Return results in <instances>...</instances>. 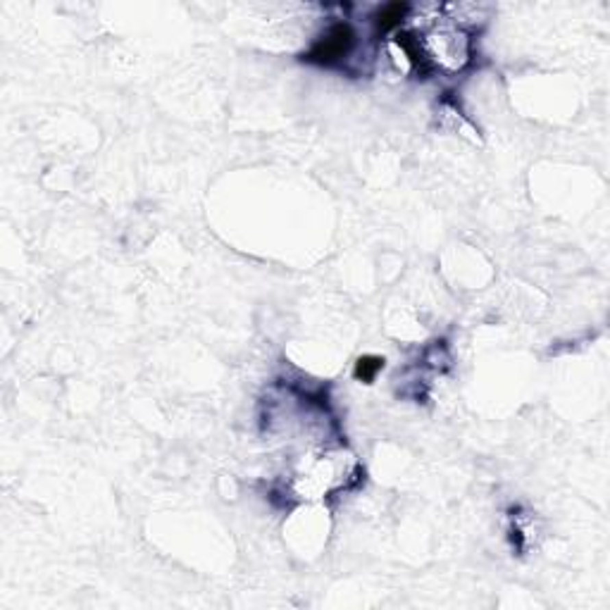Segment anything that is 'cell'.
Instances as JSON below:
<instances>
[{"label": "cell", "mask_w": 610, "mask_h": 610, "mask_svg": "<svg viewBox=\"0 0 610 610\" xmlns=\"http://www.w3.org/2000/svg\"><path fill=\"white\" fill-rule=\"evenodd\" d=\"M406 12H408V5H403V3L387 5V8L379 12V19H377L379 29H384V32H387V29H396L398 24L406 19Z\"/></svg>", "instance_id": "obj_2"}, {"label": "cell", "mask_w": 610, "mask_h": 610, "mask_svg": "<svg viewBox=\"0 0 610 610\" xmlns=\"http://www.w3.org/2000/svg\"><path fill=\"white\" fill-rule=\"evenodd\" d=\"M379 369H382V360L379 358H360L356 367V377L363 379V382H372Z\"/></svg>", "instance_id": "obj_3"}, {"label": "cell", "mask_w": 610, "mask_h": 610, "mask_svg": "<svg viewBox=\"0 0 610 610\" xmlns=\"http://www.w3.org/2000/svg\"><path fill=\"white\" fill-rule=\"evenodd\" d=\"M353 41H356L353 29L348 27V24H337V27L329 29L327 36H322L317 43H315L313 51L308 53V60L310 62H319V64H332L351 51Z\"/></svg>", "instance_id": "obj_1"}]
</instances>
